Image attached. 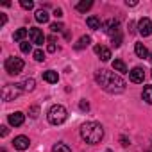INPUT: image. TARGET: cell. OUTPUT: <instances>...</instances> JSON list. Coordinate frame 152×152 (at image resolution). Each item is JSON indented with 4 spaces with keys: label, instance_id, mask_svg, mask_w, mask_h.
Segmentation results:
<instances>
[{
    "label": "cell",
    "instance_id": "5",
    "mask_svg": "<svg viewBox=\"0 0 152 152\" xmlns=\"http://www.w3.org/2000/svg\"><path fill=\"white\" fill-rule=\"evenodd\" d=\"M22 91H23L22 84H7V86H4V90H2V99H4L6 102L15 100Z\"/></svg>",
    "mask_w": 152,
    "mask_h": 152
},
{
    "label": "cell",
    "instance_id": "27",
    "mask_svg": "<svg viewBox=\"0 0 152 152\" xmlns=\"http://www.w3.org/2000/svg\"><path fill=\"white\" fill-rule=\"evenodd\" d=\"M50 29H52V32H61L64 27H63V23H57V22H56V23L50 25Z\"/></svg>",
    "mask_w": 152,
    "mask_h": 152
},
{
    "label": "cell",
    "instance_id": "29",
    "mask_svg": "<svg viewBox=\"0 0 152 152\" xmlns=\"http://www.w3.org/2000/svg\"><path fill=\"white\" fill-rule=\"evenodd\" d=\"M34 59H36V61H43V59H45L43 50H36V52H34Z\"/></svg>",
    "mask_w": 152,
    "mask_h": 152
},
{
    "label": "cell",
    "instance_id": "8",
    "mask_svg": "<svg viewBox=\"0 0 152 152\" xmlns=\"http://www.w3.org/2000/svg\"><path fill=\"white\" fill-rule=\"evenodd\" d=\"M138 29H140L141 36H150L152 34V20L150 18H141L140 23H138Z\"/></svg>",
    "mask_w": 152,
    "mask_h": 152
},
{
    "label": "cell",
    "instance_id": "6",
    "mask_svg": "<svg viewBox=\"0 0 152 152\" xmlns=\"http://www.w3.org/2000/svg\"><path fill=\"white\" fill-rule=\"evenodd\" d=\"M129 79H131L132 83H136V84L143 83V79H145V70H143L141 66H134V68L129 72Z\"/></svg>",
    "mask_w": 152,
    "mask_h": 152
},
{
    "label": "cell",
    "instance_id": "23",
    "mask_svg": "<svg viewBox=\"0 0 152 152\" xmlns=\"http://www.w3.org/2000/svg\"><path fill=\"white\" fill-rule=\"evenodd\" d=\"M34 86H36L34 79H25V81L22 83V88H23V91H32V90H34Z\"/></svg>",
    "mask_w": 152,
    "mask_h": 152
},
{
    "label": "cell",
    "instance_id": "31",
    "mask_svg": "<svg viewBox=\"0 0 152 152\" xmlns=\"http://www.w3.org/2000/svg\"><path fill=\"white\" fill-rule=\"evenodd\" d=\"M0 129H2V131H0V134H2V136H7V132H9V129H7L6 125H2V127H0Z\"/></svg>",
    "mask_w": 152,
    "mask_h": 152
},
{
    "label": "cell",
    "instance_id": "20",
    "mask_svg": "<svg viewBox=\"0 0 152 152\" xmlns=\"http://www.w3.org/2000/svg\"><path fill=\"white\" fill-rule=\"evenodd\" d=\"M91 6H93L91 0H84V2H79L75 7H77V11H81V13H86L88 9H91Z\"/></svg>",
    "mask_w": 152,
    "mask_h": 152
},
{
    "label": "cell",
    "instance_id": "16",
    "mask_svg": "<svg viewBox=\"0 0 152 152\" xmlns=\"http://www.w3.org/2000/svg\"><path fill=\"white\" fill-rule=\"evenodd\" d=\"M113 70L118 72V73H127V66H125V63L122 59H115L113 61Z\"/></svg>",
    "mask_w": 152,
    "mask_h": 152
},
{
    "label": "cell",
    "instance_id": "25",
    "mask_svg": "<svg viewBox=\"0 0 152 152\" xmlns=\"http://www.w3.org/2000/svg\"><path fill=\"white\" fill-rule=\"evenodd\" d=\"M38 115H39V107H38V106H32V107L29 109V116H31V118H38Z\"/></svg>",
    "mask_w": 152,
    "mask_h": 152
},
{
    "label": "cell",
    "instance_id": "21",
    "mask_svg": "<svg viewBox=\"0 0 152 152\" xmlns=\"http://www.w3.org/2000/svg\"><path fill=\"white\" fill-rule=\"evenodd\" d=\"M52 152H72V148L66 143H56L52 147Z\"/></svg>",
    "mask_w": 152,
    "mask_h": 152
},
{
    "label": "cell",
    "instance_id": "11",
    "mask_svg": "<svg viewBox=\"0 0 152 152\" xmlns=\"http://www.w3.org/2000/svg\"><path fill=\"white\" fill-rule=\"evenodd\" d=\"M13 145H15L16 150H27L29 145H31V140L27 136H16L15 141H13Z\"/></svg>",
    "mask_w": 152,
    "mask_h": 152
},
{
    "label": "cell",
    "instance_id": "3",
    "mask_svg": "<svg viewBox=\"0 0 152 152\" xmlns=\"http://www.w3.org/2000/svg\"><path fill=\"white\" fill-rule=\"evenodd\" d=\"M47 118H48V124H52V125H61L63 122H66V118H68V111H66L64 106H61V104H54V106L48 109Z\"/></svg>",
    "mask_w": 152,
    "mask_h": 152
},
{
    "label": "cell",
    "instance_id": "13",
    "mask_svg": "<svg viewBox=\"0 0 152 152\" xmlns=\"http://www.w3.org/2000/svg\"><path fill=\"white\" fill-rule=\"evenodd\" d=\"M86 23H88V27L90 29H93V31H100L102 29V22H100V18L99 16H88L86 18Z\"/></svg>",
    "mask_w": 152,
    "mask_h": 152
},
{
    "label": "cell",
    "instance_id": "9",
    "mask_svg": "<svg viewBox=\"0 0 152 152\" xmlns=\"http://www.w3.org/2000/svg\"><path fill=\"white\" fill-rule=\"evenodd\" d=\"M7 122H9L13 127H20V125H23V122H25V115L20 113V111H15V113H11V115L7 116Z\"/></svg>",
    "mask_w": 152,
    "mask_h": 152
},
{
    "label": "cell",
    "instance_id": "26",
    "mask_svg": "<svg viewBox=\"0 0 152 152\" xmlns=\"http://www.w3.org/2000/svg\"><path fill=\"white\" fill-rule=\"evenodd\" d=\"M20 6H22L23 9H32V7H34V2H31V0H22Z\"/></svg>",
    "mask_w": 152,
    "mask_h": 152
},
{
    "label": "cell",
    "instance_id": "35",
    "mask_svg": "<svg viewBox=\"0 0 152 152\" xmlns=\"http://www.w3.org/2000/svg\"><path fill=\"white\" fill-rule=\"evenodd\" d=\"M120 141H122V145H124V147H127V145H129V140H127L125 136H122V138H120Z\"/></svg>",
    "mask_w": 152,
    "mask_h": 152
},
{
    "label": "cell",
    "instance_id": "17",
    "mask_svg": "<svg viewBox=\"0 0 152 152\" xmlns=\"http://www.w3.org/2000/svg\"><path fill=\"white\" fill-rule=\"evenodd\" d=\"M90 43H91V38H90V36H83L77 43H75V48H77V50H83V48H86Z\"/></svg>",
    "mask_w": 152,
    "mask_h": 152
},
{
    "label": "cell",
    "instance_id": "24",
    "mask_svg": "<svg viewBox=\"0 0 152 152\" xmlns=\"http://www.w3.org/2000/svg\"><path fill=\"white\" fill-rule=\"evenodd\" d=\"M20 50H22L23 54H29V52H31V43H29V41H22V43H20Z\"/></svg>",
    "mask_w": 152,
    "mask_h": 152
},
{
    "label": "cell",
    "instance_id": "18",
    "mask_svg": "<svg viewBox=\"0 0 152 152\" xmlns=\"http://www.w3.org/2000/svg\"><path fill=\"white\" fill-rule=\"evenodd\" d=\"M36 22L47 23V22H48V13H47L45 9H38V11H36Z\"/></svg>",
    "mask_w": 152,
    "mask_h": 152
},
{
    "label": "cell",
    "instance_id": "7",
    "mask_svg": "<svg viewBox=\"0 0 152 152\" xmlns=\"http://www.w3.org/2000/svg\"><path fill=\"white\" fill-rule=\"evenodd\" d=\"M118 27H120V22L115 20V18H109V20L102 25V29H104L109 36H116V34H118Z\"/></svg>",
    "mask_w": 152,
    "mask_h": 152
},
{
    "label": "cell",
    "instance_id": "15",
    "mask_svg": "<svg viewBox=\"0 0 152 152\" xmlns=\"http://www.w3.org/2000/svg\"><path fill=\"white\" fill-rule=\"evenodd\" d=\"M134 52H136V56L140 57V59H147L150 54H148V50H147V47L143 45V43H136L134 45Z\"/></svg>",
    "mask_w": 152,
    "mask_h": 152
},
{
    "label": "cell",
    "instance_id": "38",
    "mask_svg": "<svg viewBox=\"0 0 152 152\" xmlns=\"http://www.w3.org/2000/svg\"><path fill=\"white\" fill-rule=\"evenodd\" d=\"M104 152H113V150H109V148H106V150H104Z\"/></svg>",
    "mask_w": 152,
    "mask_h": 152
},
{
    "label": "cell",
    "instance_id": "36",
    "mask_svg": "<svg viewBox=\"0 0 152 152\" xmlns=\"http://www.w3.org/2000/svg\"><path fill=\"white\" fill-rule=\"evenodd\" d=\"M147 152H152V143H150V147H148V150Z\"/></svg>",
    "mask_w": 152,
    "mask_h": 152
},
{
    "label": "cell",
    "instance_id": "37",
    "mask_svg": "<svg viewBox=\"0 0 152 152\" xmlns=\"http://www.w3.org/2000/svg\"><path fill=\"white\" fill-rule=\"evenodd\" d=\"M148 59H150V61H152V52H150V56H148Z\"/></svg>",
    "mask_w": 152,
    "mask_h": 152
},
{
    "label": "cell",
    "instance_id": "33",
    "mask_svg": "<svg viewBox=\"0 0 152 152\" xmlns=\"http://www.w3.org/2000/svg\"><path fill=\"white\" fill-rule=\"evenodd\" d=\"M6 22H7L6 15H0V25H6Z\"/></svg>",
    "mask_w": 152,
    "mask_h": 152
},
{
    "label": "cell",
    "instance_id": "32",
    "mask_svg": "<svg viewBox=\"0 0 152 152\" xmlns=\"http://www.w3.org/2000/svg\"><path fill=\"white\" fill-rule=\"evenodd\" d=\"M47 48H48V52H56V48H57V47H56V43H48V47H47Z\"/></svg>",
    "mask_w": 152,
    "mask_h": 152
},
{
    "label": "cell",
    "instance_id": "12",
    "mask_svg": "<svg viewBox=\"0 0 152 152\" xmlns=\"http://www.w3.org/2000/svg\"><path fill=\"white\" fill-rule=\"evenodd\" d=\"M95 54L100 57V61H109V57H111V50L107 47H102V45L95 47Z\"/></svg>",
    "mask_w": 152,
    "mask_h": 152
},
{
    "label": "cell",
    "instance_id": "1",
    "mask_svg": "<svg viewBox=\"0 0 152 152\" xmlns=\"http://www.w3.org/2000/svg\"><path fill=\"white\" fill-rule=\"evenodd\" d=\"M95 79L99 83V86L109 93H122L125 90V81L120 77L118 73L115 72H109V70H100L97 75H95Z\"/></svg>",
    "mask_w": 152,
    "mask_h": 152
},
{
    "label": "cell",
    "instance_id": "22",
    "mask_svg": "<svg viewBox=\"0 0 152 152\" xmlns=\"http://www.w3.org/2000/svg\"><path fill=\"white\" fill-rule=\"evenodd\" d=\"M29 34V31L27 29H18L15 34H13V38H15V41H23V38Z\"/></svg>",
    "mask_w": 152,
    "mask_h": 152
},
{
    "label": "cell",
    "instance_id": "14",
    "mask_svg": "<svg viewBox=\"0 0 152 152\" xmlns=\"http://www.w3.org/2000/svg\"><path fill=\"white\" fill-rule=\"evenodd\" d=\"M43 81H47V83H50V84H56V83L59 81V75H57V72H54V70H47V72H43Z\"/></svg>",
    "mask_w": 152,
    "mask_h": 152
},
{
    "label": "cell",
    "instance_id": "4",
    "mask_svg": "<svg viewBox=\"0 0 152 152\" xmlns=\"http://www.w3.org/2000/svg\"><path fill=\"white\" fill-rule=\"evenodd\" d=\"M23 66H25V63H23V59H20V57H7L6 63H4V68H6V72H7L9 75H18V73H22Z\"/></svg>",
    "mask_w": 152,
    "mask_h": 152
},
{
    "label": "cell",
    "instance_id": "28",
    "mask_svg": "<svg viewBox=\"0 0 152 152\" xmlns=\"http://www.w3.org/2000/svg\"><path fill=\"white\" fill-rule=\"evenodd\" d=\"M113 45H115V47H120V45H122V36H120V32H118L116 36H113Z\"/></svg>",
    "mask_w": 152,
    "mask_h": 152
},
{
    "label": "cell",
    "instance_id": "10",
    "mask_svg": "<svg viewBox=\"0 0 152 152\" xmlns=\"http://www.w3.org/2000/svg\"><path fill=\"white\" fill-rule=\"evenodd\" d=\"M29 38H31V41L36 43V45H43V43H45V36H43V32H41L39 29H36V27L29 29Z\"/></svg>",
    "mask_w": 152,
    "mask_h": 152
},
{
    "label": "cell",
    "instance_id": "34",
    "mask_svg": "<svg viewBox=\"0 0 152 152\" xmlns=\"http://www.w3.org/2000/svg\"><path fill=\"white\" fill-rule=\"evenodd\" d=\"M54 16H56V18H61V16H63V11H61V9H56V11H54Z\"/></svg>",
    "mask_w": 152,
    "mask_h": 152
},
{
    "label": "cell",
    "instance_id": "2",
    "mask_svg": "<svg viewBox=\"0 0 152 152\" xmlns=\"http://www.w3.org/2000/svg\"><path fill=\"white\" fill-rule=\"evenodd\" d=\"M81 136H83V140L86 143L95 145L104 138V127L99 122H86L81 127Z\"/></svg>",
    "mask_w": 152,
    "mask_h": 152
},
{
    "label": "cell",
    "instance_id": "19",
    "mask_svg": "<svg viewBox=\"0 0 152 152\" xmlns=\"http://www.w3.org/2000/svg\"><path fill=\"white\" fill-rule=\"evenodd\" d=\"M141 97H143V100H145L147 104H152V86H145Z\"/></svg>",
    "mask_w": 152,
    "mask_h": 152
},
{
    "label": "cell",
    "instance_id": "30",
    "mask_svg": "<svg viewBox=\"0 0 152 152\" xmlns=\"http://www.w3.org/2000/svg\"><path fill=\"white\" fill-rule=\"evenodd\" d=\"M79 107H81V111H88V109H90L88 100H81V102H79Z\"/></svg>",
    "mask_w": 152,
    "mask_h": 152
}]
</instances>
